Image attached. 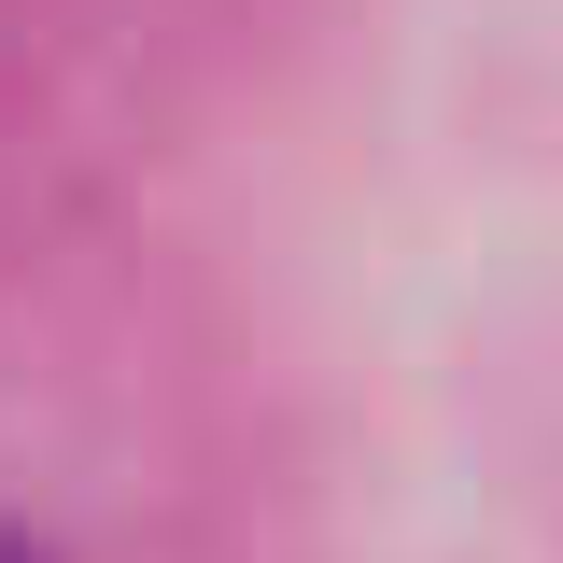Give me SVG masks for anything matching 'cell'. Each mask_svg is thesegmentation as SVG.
Instances as JSON below:
<instances>
[{"label": "cell", "instance_id": "obj_1", "mask_svg": "<svg viewBox=\"0 0 563 563\" xmlns=\"http://www.w3.org/2000/svg\"><path fill=\"white\" fill-rule=\"evenodd\" d=\"M0 563H57V550H43V536H14V521H0Z\"/></svg>", "mask_w": 563, "mask_h": 563}]
</instances>
